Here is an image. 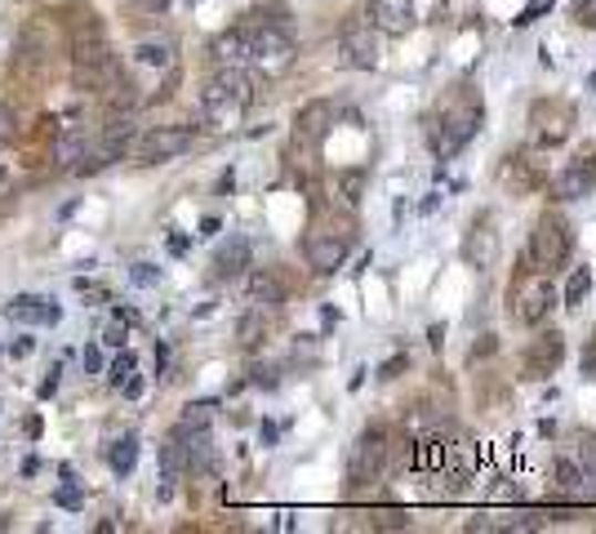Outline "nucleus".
Masks as SVG:
<instances>
[{
  "label": "nucleus",
  "instance_id": "1",
  "mask_svg": "<svg viewBox=\"0 0 596 534\" xmlns=\"http://www.w3.org/2000/svg\"><path fill=\"white\" fill-rule=\"evenodd\" d=\"M481 116H485L481 94H476L472 85H454V90H450L445 99H436V107L428 112V147H432L441 161L459 156V152L476 138Z\"/></svg>",
  "mask_w": 596,
  "mask_h": 534
},
{
  "label": "nucleus",
  "instance_id": "2",
  "mask_svg": "<svg viewBox=\"0 0 596 534\" xmlns=\"http://www.w3.org/2000/svg\"><path fill=\"white\" fill-rule=\"evenodd\" d=\"M556 308H561L556 281L521 258L516 273H512V286H507V317H512L516 326H525V330H538Z\"/></svg>",
  "mask_w": 596,
  "mask_h": 534
},
{
  "label": "nucleus",
  "instance_id": "3",
  "mask_svg": "<svg viewBox=\"0 0 596 534\" xmlns=\"http://www.w3.org/2000/svg\"><path fill=\"white\" fill-rule=\"evenodd\" d=\"M258 103V76L254 68H218L201 94V112L218 125H232L240 112Z\"/></svg>",
  "mask_w": 596,
  "mask_h": 534
},
{
  "label": "nucleus",
  "instance_id": "4",
  "mask_svg": "<svg viewBox=\"0 0 596 534\" xmlns=\"http://www.w3.org/2000/svg\"><path fill=\"white\" fill-rule=\"evenodd\" d=\"M240 28H245V68H254L263 76H280L298 59V45L280 28V19H254Z\"/></svg>",
  "mask_w": 596,
  "mask_h": 534
},
{
  "label": "nucleus",
  "instance_id": "5",
  "mask_svg": "<svg viewBox=\"0 0 596 534\" xmlns=\"http://www.w3.org/2000/svg\"><path fill=\"white\" fill-rule=\"evenodd\" d=\"M569 254H574V227H569V218L561 209H543L534 218V232H530V245H525V263L538 267V273H547V277H556L561 267L569 263Z\"/></svg>",
  "mask_w": 596,
  "mask_h": 534
},
{
  "label": "nucleus",
  "instance_id": "6",
  "mask_svg": "<svg viewBox=\"0 0 596 534\" xmlns=\"http://www.w3.org/2000/svg\"><path fill=\"white\" fill-rule=\"evenodd\" d=\"M192 147V130L187 125H156V130H143L130 138V161L134 165H165L174 156H183Z\"/></svg>",
  "mask_w": 596,
  "mask_h": 534
},
{
  "label": "nucleus",
  "instance_id": "7",
  "mask_svg": "<svg viewBox=\"0 0 596 534\" xmlns=\"http://www.w3.org/2000/svg\"><path fill=\"white\" fill-rule=\"evenodd\" d=\"M388 454H392V437L383 423H370L357 445H352V463H348V481L352 485H374L388 472Z\"/></svg>",
  "mask_w": 596,
  "mask_h": 534
},
{
  "label": "nucleus",
  "instance_id": "8",
  "mask_svg": "<svg viewBox=\"0 0 596 534\" xmlns=\"http://www.w3.org/2000/svg\"><path fill=\"white\" fill-rule=\"evenodd\" d=\"M569 134H574V107H569V103H561V99H538V103L530 107V138H534V147L552 152V147L569 143Z\"/></svg>",
  "mask_w": 596,
  "mask_h": 534
},
{
  "label": "nucleus",
  "instance_id": "9",
  "mask_svg": "<svg viewBox=\"0 0 596 534\" xmlns=\"http://www.w3.org/2000/svg\"><path fill=\"white\" fill-rule=\"evenodd\" d=\"M348 249H352V232L343 227V232H335V227H317V232H308V240H304V258H308V267L317 277H335L339 267L348 263Z\"/></svg>",
  "mask_w": 596,
  "mask_h": 534
},
{
  "label": "nucleus",
  "instance_id": "10",
  "mask_svg": "<svg viewBox=\"0 0 596 534\" xmlns=\"http://www.w3.org/2000/svg\"><path fill=\"white\" fill-rule=\"evenodd\" d=\"M561 361H565V335L561 330H538L534 343L521 357V379L525 383H543V379H552L561 370Z\"/></svg>",
  "mask_w": 596,
  "mask_h": 534
},
{
  "label": "nucleus",
  "instance_id": "11",
  "mask_svg": "<svg viewBox=\"0 0 596 534\" xmlns=\"http://www.w3.org/2000/svg\"><path fill=\"white\" fill-rule=\"evenodd\" d=\"M339 63L352 68V72H374L383 63V45H379V32L370 23H352L343 28L339 37Z\"/></svg>",
  "mask_w": 596,
  "mask_h": 534
},
{
  "label": "nucleus",
  "instance_id": "12",
  "mask_svg": "<svg viewBox=\"0 0 596 534\" xmlns=\"http://www.w3.org/2000/svg\"><path fill=\"white\" fill-rule=\"evenodd\" d=\"M366 23L379 37H410L419 28V0H370Z\"/></svg>",
  "mask_w": 596,
  "mask_h": 534
},
{
  "label": "nucleus",
  "instance_id": "13",
  "mask_svg": "<svg viewBox=\"0 0 596 534\" xmlns=\"http://www.w3.org/2000/svg\"><path fill=\"white\" fill-rule=\"evenodd\" d=\"M463 263L476 267V273H485V267L499 263V232H494V218L490 214H481L467 227V236H463Z\"/></svg>",
  "mask_w": 596,
  "mask_h": 534
},
{
  "label": "nucleus",
  "instance_id": "14",
  "mask_svg": "<svg viewBox=\"0 0 596 534\" xmlns=\"http://www.w3.org/2000/svg\"><path fill=\"white\" fill-rule=\"evenodd\" d=\"M335 103H326V99H317V103H308L304 112H298V121H294V138L298 143H321L326 134H330V125H335Z\"/></svg>",
  "mask_w": 596,
  "mask_h": 534
},
{
  "label": "nucleus",
  "instance_id": "15",
  "mask_svg": "<svg viewBox=\"0 0 596 534\" xmlns=\"http://www.w3.org/2000/svg\"><path fill=\"white\" fill-rule=\"evenodd\" d=\"M503 183H507L512 192H534V187L547 183V170H543L530 152H516V156H507V165H503Z\"/></svg>",
  "mask_w": 596,
  "mask_h": 534
},
{
  "label": "nucleus",
  "instance_id": "16",
  "mask_svg": "<svg viewBox=\"0 0 596 534\" xmlns=\"http://www.w3.org/2000/svg\"><path fill=\"white\" fill-rule=\"evenodd\" d=\"M249 267V240L245 236H227L218 249H214V277L218 281H232Z\"/></svg>",
  "mask_w": 596,
  "mask_h": 534
},
{
  "label": "nucleus",
  "instance_id": "17",
  "mask_svg": "<svg viewBox=\"0 0 596 534\" xmlns=\"http://www.w3.org/2000/svg\"><path fill=\"white\" fill-rule=\"evenodd\" d=\"M587 192H596V178L587 174L583 161H569V165L552 178V196H556V201H578V196H587Z\"/></svg>",
  "mask_w": 596,
  "mask_h": 534
},
{
  "label": "nucleus",
  "instance_id": "18",
  "mask_svg": "<svg viewBox=\"0 0 596 534\" xmlns=\"http://www.w3.org/2000/svg\"><path fill=\"white\" fill-rule=\"evenodd\" d=\"M209 59H214L218 68H245V28L236 23V28H227L223 37H214V41H209Z\"/></svg>",
  "mask_w": 596,
  "mask_h": 534
},
{
  "label": "nucleus",
  "instance_id": "19",
  "mask_svg": "<svg viewBox=\"0 0 596 534\" xmlns=\"http://www.w3.org/2000/svg\"><path fill=\"white\" fill-rule=\"evenodd\" d=\"M10 321H45L54 326L59 321V308H50V299H37V295H19L10 308H6Z\"/></svg>",
  "mask_w": 596,
  "mask_h": 534
},
{
  "label": "nucleus",
  "instance_id": "20",
  "mask_svg": "<svg viewBox=\"0 0 596 534\" xmlns=\"http://www.w3.org/2000/svg\"><path fill=\"white\" fill-rule=\"evenodd\" d=\"M249 304L254 308H276V304H285V286L276 281V273H249Z\"/></svg>",
  "mask_w": 596,
  "mask_h": 534
},
{
  "label": "nucleus",
  "instance_id": "21",
  "mask_svg": "<svg viewBox=\"0 0 596 534\" xmlns=\"http://www.w3.org/2000/svg\"><path fill=\"white\" fill-rule=\"evenodd\" d=\"M85 156H90V138H85L81 130H76V134H72V130L59 134V143H54V165H59V170H76Z\"/></svg>",
  "mask_w": 596,
  "mask_h": 534
},
{
  "label": "nucleus",
  "instance_id": "22",
  "mask_svg": "<svg viewBox=\"0 0 596 534\" xmlns=\"http://www.w3.org/2000/svg\"><path fill=\"white\" fill-rule=\"evenodd\" d=\"M366 187H370V170H361V165H352V170H339V174H335V192L343 196V205H361Z\"/></svg>",
  "mask_w": 596,
  "mask_h": 534
},
{
  "label": "nucleus",
  "instance_id": "23",
  "mask_svg": "<svg viewBox=\"0 0 596 534\" xmlns=\"http://www.w3.org/2000/svg\"><path fill=\"white\" fill-rule=\"evenodd\" d=\"M134 463H138V437H134V432H125L121 441H112V445H107V468H112L116 476H130V472H134Z\"/></svg>",
  "mask_w": 596,
  "mask_h": 534
},
{
  "label": "nucleus",
  "instance_id": "24",
  "mask_svg": "<svg viewBox=\"0 0 596 534\" xmlns=\"http://www.w3.org/2000/svg\"><path fill=\"white\" fill-rule=\"evenodd\" d=\"M552 476H556V485H561V490H587V472H583V463H578V459H569V454H556Z\"/></svg>",
  "mask_w": 596,
  "mask_h": 534
},
{
  "label": "nucleus",
  "instance_id": "25",
  "mask_svg": "<svg viewBox=\"0 0 596 534\" xmlns=\"http://www.w3.org/2000/svg\"><path fill=\"white\" fill-rule=\"evenodd\" d=\"M587 290H592V273H587V267H578V273L569 277V286H565V308H583V299H587Z\"/></svg>",
  "mask_w": 596,
  "mask_h": 534
},
{
  "label": "nucleus",
  "instance_id": "26",
  "mask_svg": "<svg viewBox=\"0 0 596 534\" xmlns=\"http://www.w3.org/2000/svg\"><path fill=\"white\" fill-rule=\"evenodd\" d=\"M138 63H147V68H169V63H174V50H169L165 41H143V45H138Z\"/></svg>",
  "mask_w": 596,
  "mask_h": 534
},
{
  "label": "nucleus",
  "instance_id": "27",
  "mask_svg": "<svg viewBox=\"0 0 596 534\" xmlns=\"http://www.w3.org/2000/svg\"><path fill=\"white\" fill-rule=\"evenodd\" d=\"M209 419H214V405H209V401H196V405H187V414L178 419V428H174V432H196V428H209Z\"/></svg>",
  "mask_w": 596,
  "mask_h": 534
},
{
  "label": "nucleus",
  "instance_id": "28",
  "mask_svg": "<svg viewBox=\"0 0 596 534\" xmlns=\"http://www.w3.org/2000/svg\"><path fill=\"white\" fill-rule=\"evenodd\" d=\"M574 459L583 463L587 481H596V432H583V437H578V454H574Z\"/></svg>",
  "mask_w": 596,
  "mask_h": 534
},
{
  "label": "nucleus",
  "instance_id": "29",
  "mask_svg": "<svg viewBox=\"0 0 596 534\" xmlns=\"http://www.w3.org/2000/svg\"><path fill=\"white\" fill-rule=\"evenodd\" d=\"M236 335H240V343H245V348H254V343H258V335H263V308H254L249 317H240V330H236Z\"/></svg>",
  "mask_w": 596,
  "mask_h": 534
},
{
  "label": "nucleus",
  "instance_id": "30",
  "mask_svg": "<svg viewBox=\"0 0 596 534\" xmlns=\"http://www.w3.org/2000/svg\"><path fill=\"white\" fill-rule=\"evenodd\" d=\"M130 370H134V357H130V352H121V357L112 361V370H107V383H112V388H121V383L130 379Z\"/></svg>",
  "mask_w": 596,
  "mask_h": 534
},
{
  "label": "nucleus",
  "instance_id": "31",
  "mask_svg": "<svg viewBox=\"0 0 596 534\" xmlns=\"http://www.w3.org/2000/svg\"><path fill=\"white\" fill-rule=\"evenodd\" d=\"M574 19H578L587 32H596V0H578V6H574Z\"/></svg>",
  "mask_w": 596,
  "mask_h": 534
},
{
  "label": "nucleus",
  "instance_id": "32",
  "mask_svg": "<svg viewBox=\"0 0 596 534\" xmlns=\"http://www.w3.org/2000/svg\"><path fill=\"white\" fill-rule=\"evenodd\" d=\"M494 348H499V339H494V335H481V343H472V352H467V361L476 366V361H481V357H490Z\"/></svg>",
  "mask_w": 596,
  "mask_h": 534
},
{
  "label": "nucleus",
  "instance_id": "33",
  "mask_svg": "<svg viewBox=\"0 0 596 534\" xmlns=\"http://www.w3.org/2000/svg\"><path fill=\"white\" fill-rule=\"evenodd\" d=\"M85 370H90V374H103V352H99V343L85 348Z\"/></svg>",
  "mask_w": 596,
  "mask_h": 534
},
{
  "label": "nucleus",
  "instance_id": "34",
  "mask_svg": "<svg viewBox=\"0 0 596 534\" xmlns=\"http://www.w3.org/2000/svg\"><path fill=\"white\" fill-rule=\"evenodd\" d=\"M379 525H392V530H405V525H410V516H405V512H379Z\"/></svg>",
  "mask_w": 596,
  "mask_h": 534
},
{
  "label": "nucleus",
  "instance_id": "35",
  "mask_svg": "<svg viewBox=\"0 0 596 534\" xmlns=\"http://www.w3.org/2000/svg\"><path fill=\"white\" fill-rule=\"evenodd\" d=\"M0 138H14V112L0 107Z\"/></svg>",
  "mask_w": 596,
  "mask_h": 534
},
{
  "label": "nucleus",
  "instance_id": "36",
  "mask_svg": "<svg viewBox=\"0 0 596 534\" xmlns=\"http://www.w3.org/2000/svg\"><path fill=\"white\" fill-rule=\"evenodd\" d=\"M59 507H81V490H59Z\"/></svg>",
  "mask_w": 596,
  "mask_h": 534
},
{
  "label": "nucleus",
  "instance_id": "37",
  "mask_svg": "<svg viewBox=\"0 0 596 534\" xmlns=\"http://www.w3.org/2000/svg\"><path fill=\"white\" fill-rule=\"evenodd\" d=\"M134 281H138V286H152V281H156V273H152L147 263H138V267H134Z\"/></svg>",
  "mask_w": 596,
  "mask_h": 534
},
{
  "label": "nucleus",
  "instance_id": "38",
  "mask_svg": "<svg viewBox=\"0 0 596 534\" xmlns=\"http://www.w3.org/2000/svg\"><path fill=\"white\" fill-rule=\"evenodd\" d=\"M405 366H410V361H405V357H392V361H388V366H383V379H397V374H401V370H405Z\"/></svg>",
  "mask_w": 596,
  "mask_h": 534
},
{
  "label": "nucleus",
  "instance_id": "39",
  "mask_svg": "<svg viewBox=\"0 0 596 534\" xmlns=\"http://www.w3.org/2000/svg\"><path fill=\"white\" fill-rule=\"evenodd\" d=\"M103 343H112V348H125V330H121V326H112V330L103 335Z\"/></svg>",
  "mask_w": 596,
  "mask_h": 534
},
{
  "label": "nucleus",
  "instance_id": "40",
  "mask_svg": "<svg viewBox=\"0 0 596 534\" xmlns=\"http://www.w3.org/2000/svg\"><path fill=\"white\" fill-rule=\"evenodd\" d=\"M578 161H583V165H587V174H592V178H596V143H592V147H587V152H583V156H578Z\"/></svg>",
  "mask_w": 596,
  "mask_h": 534
}]
</instances>
